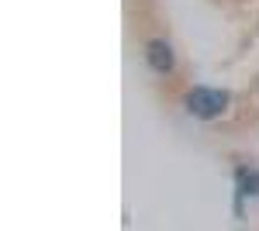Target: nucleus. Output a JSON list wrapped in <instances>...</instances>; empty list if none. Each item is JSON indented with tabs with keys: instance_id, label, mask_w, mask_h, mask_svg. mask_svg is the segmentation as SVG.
Instances as JSON below:
<instances>
[{
	"instance_id": "nucleus-3",
	"label": "nucleus",
	"mask_w": 259,
	"mask_h": 231,
	"mask_svg": "<svg viewBox=\"0 0 259 231\" xmlns=\"http://www.w3.org/2000/svg\"><path fill=\"white\" fill-rule=\"evenodd\" d=\"M235 179H239V193H245V197H256L259 193V169H245L242 166L235 173Z\"/></svg>"
},
{
	"instance_id": "nucleus-1",
	"label": "nucleus",
	"mask_w": 259,
	"mask_h": 231,
	"mask_svg": "<svg viewBox=\"0 0 259 231\" xmlns=\"http://www.w3.org/2000/svg\"><path fill=\"white\" fill-rule=\"evenodd\" d=\"M183 107L194 117H200V121H211V117L225 114L228 94H225V90H211V86H194V90L187 94V100H183Z\"/></svg>"
},
{
	"instance_id": "nucleus-2",
	"label": "nucleus",
	"mask_w": 259,
	"mask_h": 231,
	"mask_svg": "<svg viewBox=\"0 0 259 231\" xmlns=\"http://www.w3.org/2000/svg\"><path fill=\"white\" fill-rule=\"evenodd\" d=\"M145 62H149L156 73H169V69H173V49H169L166 41L152 38L145 45Z\"/></svg>"
}]
</instances>
